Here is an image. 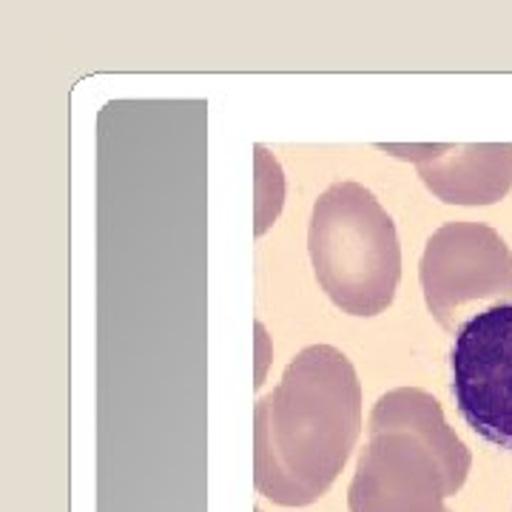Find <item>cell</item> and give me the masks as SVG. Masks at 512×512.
Returning a JSON list of instances; mask_svg holds the SVG:
<instances>
[{"label":"cell","mask_w":512,"mask_h":512,"mask_svg":"<svg viewBox=\"0 0 512 512\" xmlns=\"http://www.w3.org/2000/svg\"><path fill=\"white\" fill-rule=\"evenodd\" d=\"M362 433V384L342 350L296 353L254 413V484L282 507H308L333 487Z\"/></svg>","instance_id":"cell-1"},{"label":"cell","mask_w":512,"mask_h":512,"mask_svg":"<svg viewBox=\"0 0 512 512\" xmlns=\"http://www.w3.org/2000/svg\"><path fill=\"white\" fill-rule=\"evenodd\" d=\"M370 439L350 481V512H450L473 467L441 404L419 387L387 390L370 413Z\"/></svg>","instance_id":"cell-2"},{"label":"cell","mask_w":512,"mask_h":512,"mask_svg":"<svg viewBox=\"0 0 512 512\" xmlns=\"http://www.w3.org/2000/svg\"><path fill=\"white\" fill-rule=\"evenodd\" d=\"M313 274L336 308L376 316L402 279L396 225L365 185L336 183L313 202L308 231Z\"/></svg>","instance_id":"cell-3"},{"label":"cell","mask_w":512,"mask_h":512,"mask_svg":"<svg viewBox=\"0 0 512 512\" xmlns=\"http://www.w3.org/2000/svg\"><path fill=\"white\" fill-rule=\"evenodd\" d=\"M419 279L433 319L450 330L470 302L512 305V251L490 225L447 222L427 239Z\"/></svg>","instance_id":"cell-4"},{"label":"cell","mask_w":512,"mask_h":512,"mask_svg":"<svg viewBox=\"0 0 512 512\" xmlns=\"http://www.w3.org/2000/svg\"><path fill=\"white\" fill-rule=\"evenodd\" d=\"M450 367L461 419L512 453V305L470 316L456 333Z\"/></svg>","instance_id":"cell-5"},{"label":"cell","mask_w":512,"mask_h":512,"mask_svg":"<svg viewBox=\"0 0 512 512\" xmlns=\"http://www.w3.org/2000/svg\"><path fill=\"white\" fill-rule=\"evenodd\" d=\"M379 148L416 163L424 185L450 205H493L512 188V143Z\"/></svg>","instance_id":"cell-6"}]
</instances>
